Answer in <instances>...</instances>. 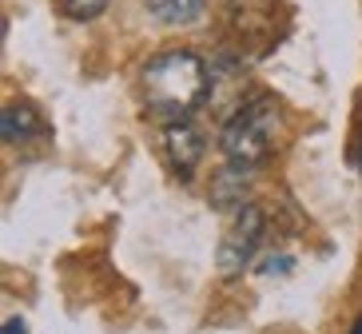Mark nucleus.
Here are the masks:
<instances>
[{"label":"nucleus","mask_w":362,"mask_h":334,"mask_svg":"<svg viewBox=\"0 0 362 334\" xmlns=\"http://www.w3.org/2000/svg\"><path fill=\"white\" fill-rule=\"evenodd\" d=\"M139 92L151 116H160L163 124H183L211 100V72L195 52L171 48L144 64Z\"/></svg>","instance_id":"1"},{"label":"nucleus","mask_w":362,"mask_h":334,"mask_svg":"<svg viewBox=\"0 0 362 334\" xmlns=\"http://www.w3.org/2000/svg\"><path fill=\"white\" fill-rule=\"evenodd\" d=\"M279 136H283V112H279V104L271 96H255V100H243V108L227 116L219 148H223L227 163L255 167V163H263L279 148Z\"/></svg>","instance_id":"2"},{"label":"nucleus","mask_w":362,"mask_h":334,"mask_svg":"<svg viewBox=\"0 0 362 334\" xmlns=\"http://www.w3.org/2000/svg\"><path fill=\"white\" fill-rule=\"evenodd\" d=\"M263 207L247 203L243 211H235V223L223 239H219V251H215V267L219 275H243L247 263L259 255V243H263Z\"/></svg>","instance_id":"3"},{"label":"nucleus","mask_w":362,"mask_h":334,"mask_svg":"<svg viewBox=\"0 0 362 334\" xmlns=\"http://www.w3.org/2000/svg\"><path fill=\"white\" fill-rule=\"evenodd\" d=\"M203 131L195 128L192 119H183V124H168L163 128V160L175 175H192L203 160Z\"/></svg>","instance_id":"4"},{"label":"nucleus","mask_w":362,"mask_h":334,"mask_svg":"<svg viewBox=\"0 0 362 334\" xmlns=\"http://www.w3.org/2000/svg\"><path fill=\"white\" fill-rule=\"evenodd\" d=\"M251 167H243V163H227V167H219L211 179V187H207V199H211L215 211H243L251 199H247V191H251Z\"/></svg>","instance_id":"5"},{"label":"nucleus","mask_w":362,"mask_h":334,"mask_svg":"<svg viewBox=\"0 0 362 334\" xmlns=\"http://www.w3.org/2000/svg\"><path fill=\"white\" fill-rule=\"evenodd\" d=\"M0 131H4V140H12V143H28L33 136H40V112L16 104V108H8L0 116Z\"/></svg>","instance_id":"6"},{"label":"nucleus","mask_w":362,"mask_h":334,"mask_svg":"<svg viewBox=\"0 0 362 334\" xmlns=\"http://www.w3.org/2000/svg\"><path fill=\"white\" fill-rule=\"evenodd\" d=\"M144 4L163 24H192V20H199V12H203V0H144Z\"/></svg>","instance_id":"7"},{"label":"nucleus","mask_w":362,"mask_h":334,"mask_svg":"<svg viewBox=\"0 0 362 334\" xmlns=\"http://www.w3.org/2000/svg\"><path fill=\"white\" fill-rule=\"evenodd\" d=\"M60 8L72 20H96L100 12L107 8V0H60Z\"/></svg>","instance_id":"8"},{"label":"nucleus","mask_w":362,"mask_h":334,"mask_svg":"<svg viewBox=\"0 0 362 334\" xmlns=\"http://www.w3.org/2000/svg\"><path fill=\"white\" fill-rule=\"evenodd\" d=\"M4 334H24V323L21 318H8V323H4Z\"/></svg>","instance_id":"9"},{"label":"nucleus","mask_w":362,"mask_h":334,"mask_svg":"<svg viewBox=\"0 0 362 334\" xmlns=\"http://www.w3.org/2000/svg\"><path fill=\"white\" fill-rule=\"evenodd\" d=\"M351 334H362V318H358V323H354V326H351Z\"/></svg>","instance_id":"10"},{"label":"nucleus","mask_w":362,"mask_h":334,"mask_svg":"<svg viewBox=\"0 0 362 334\" xmlns=\"http://www.w3.org/2000/svg\"><path fill=\"white\" fill-rule=\"evenodd\" d=\"M358 167H362V140H358Z\"/></svg>","instance_id":"11"}]
</instances>
